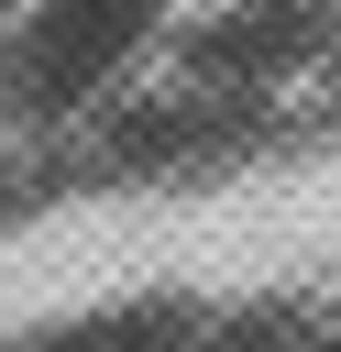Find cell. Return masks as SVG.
I'll use <instances>...</instances> for the list:
<instances>
[{"instance_id": "1", "label": "cell", "mask_w": 341, "mask_h": 352, "mask_svg": "<svg viewBox=\"0 0 341 352\" xmlns=\"http://www.w3.org/2000/svg\"><path fill=\"white\" fill-rule=\"evenodd\" d=\"M132 33H143V0H44L22 22V77H44V99H77Z\"/></svg>"}]
</instances>
